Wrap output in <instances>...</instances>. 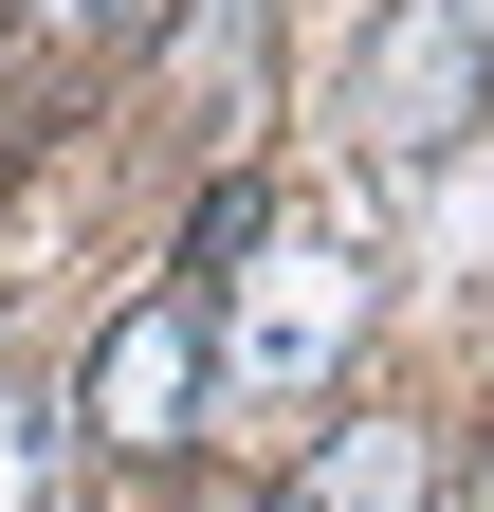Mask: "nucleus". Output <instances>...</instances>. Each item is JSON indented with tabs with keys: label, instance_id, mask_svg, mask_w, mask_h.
<instances>
[{
	"label": "nucleus",
	"instance_id": "7ed1b4c3",
	"mask_svg": "<svg viewBox=\"0 0 494 512\" xmlns=\"http://www.w3.org/2000/svg\"><path fill=\"white\" fill-rule=\"evenodd\" d=\"M202 311L183 293H147V311H110V348H92V384H74V421L92 439H129V458H165V439H202Z\"/></svg>",
	"mask_w": 494,
	"mask_h": 512
},
{
	"label": "nucleus",
	"instance_id": "f257e3e1",
	"mask_svg": "<svg viewBox=\"0 0 494 512\" xmlns=\"http://www.w3.org/2000/svg\"><path fill=\"white\" fill-rule=\"evenodd\" d=\"M348 330H366V275H348V238H257L220 275V403H312V384L348 366Z\"/></svg>",
	"mask_w": 494,
	"mask_h": 512
},
{
	"label": "nucleus",
	"instance_id": "423d86ee",
	"mask_svg": "<svg viewBox=\"0 0 494 512\" xmlns=\"http://www.w3.org/2000/svg\"><path fill=\"white\" fill-rule=\"evenodd\" d=\"M183 0H37V37H165Z\"/></svg>",
	"mask_w": 494,
	"mask_h": 512
},
{
	"label": "nucleus",
	"instance_id": "f03ea898",
	"mask_svg": "<svg viewBox=\"0 0 494 512\" xmlns=\"http://www.w3.org/2000/svg\"><path fill=\"white\" fill-rule=\"evenodd\" d=\"M366 128H385L403 165H458L476 147V0H403L385 37H366Z\"/></svg>",
	"mask_w": 494,
	"mask_h": 512
},
{
	"label": "nucleus",
	"instance_id": "39448f33",
	"mask_svg": "<svg viewBox=\"0 0 494 512\" xmlns=\"http://www.w3.org/2000/svg\"><path fill=\"white\" fill-rule=\"evenodd\" d=\"M37 494H55V403L0 384V512H37Z\"/></svg>",
	"mask_w": 494,
	"mask_h": 512
},
{
	"label": "nucleus",
	"instance_id": "20e7f679",
	"mask_svg": "<svg viewBox=\"0 0 494 512\" xmlns=\"http://www.w3.org/2000/svg\"><path fill=\"white\" fill-rule=\"evenodd\" d=\"M421 494H440L421 421H330L312 458H293V494H275V512H421Z\"/></svg>",
	"mask_w": 494,
	"mask_h": 512
}]
</instances>
